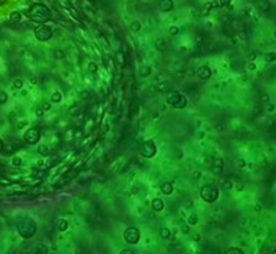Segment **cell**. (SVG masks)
<instances>
[{"mask_svg":"<svg viewBox=\"0 0 276 254\" xmlns=\"http://www.w3.org/2000/svg\"><path fill=\"white\" fill-rule=\"evenodd\" d=\"M26 15L30 18L32 22H36V23H46L48 20L51 19V12L50 10L44 6V4H39V3H35L32 6L26 10Z\"/></svg>","mask_w":276,"mask_h":254,"instance_id":"cell-1","label":"cell"},{"mask_svg":"<svg viewBox=\"0 0 276 254\" xmlns=\"http://www.w3.org/2000/svg\"><path fill=\"white\" fill-rule=\"evenodd\" d=\"M16 230H18L20 237L26 238V239H30L36 233V223L30 216H22L16 222Z\"/></svg>","mask_w":276,"mask_h":254,"instance_id":"cell-2","label":"cell"},{"mask_svg":"<svg viewBox=\"0 0 276 254\" xmlns=\"http://www.w3.org/2000/svg\"><path fill=\"white\" fill-rule=\"evenodd\" d=\"M166 102L177 109H183L187 105V100L183 94L175 90H168L166 93Z\"/></svg>","mask_w":276,"mask_h":254,"instance_id":"cell-3","label":"cell"},{"mask_svg":"<svg viewBox=\"0 0 276 254\" xmlns=\"http://www.w3.org/2000/svg\"><path fill=\"white\" fill-rule=\"evenodd\" d=\"M200 195L206 203H213V202H216L218 199L220 191H218V188L214 184H205L202 185Z\"/></svg>","mask_w":276,"mask_h":254,"instance_id":"cell-4","label":"cell"},{"mask_svg":"<svg viewBox=\"0 0 276 254\" xmlns=\"http://www.w3.org/2000/svg\"><path fill=\"white\" fill-rule=\"evenodd\" d=\"M34 34H35V38L38 40H40V42H47V40L51 39V36H53V28L50 26H47V24L40 23L39 26L35 27Z\"/></svg>","mask_w":276,"mask_h":254,"instance_id":"cell-5","label":"cell"},{"mask_svg":"<svg viewBox=\"0 0 276 254\" xmlns=\"http://www.w3.org/2000/svg\"><path fill=\"white\" fill-rule=\"evenodd\" d=\"M124 241L129 245H136L137 242L140 241V230L135 227V226H131V227H127L124 230Z\"/></svg>","mask_w":276,"mask_h":254,"instance_id":"cell-6","label":"cell"},{"mask_svg":"<svg viewBox=\"0 0 276 254\" xmlns=\"http://www.w3.org/2000/svg\"><path fill=\"white\" fill-rule=\"evenodd\" d=\"M40 137H42V132H40L39 128H30V129H27V131L24 132L23 139H24V141H26L27 144L34 145V144H36L40 140Z\"/></svg>","mask_w":276,"mask_h":254,"instance_id":"cell-7","label":"cell"},{"mask_svg":"<svg viewBox=\"0 0 276 254\" xmlns=\"http://www.w3.org/2000/svg\"><path fill=\"white\" fill-rule=\"evenodd\" d=\"M140 153L143 157H147V159H151L156 155V145L154 143L152 140H148V141H144L141 143L140 145Z\"/></svg>","mask_w":276,"mask_h":254,"instance_id":"cell-8","label":"cell"},{"mask_svg":"<svg viewBox=\"0 0 276 254\" xmlns=\"http://www.w3.org/2000/svg\"><path fill=\"white\" fill-rule=\"evenodd\" d=\"M196 73H197L198 78H201V79H209L210 77H212V69L209 66H201Z\"/></svg>","mask_w":276,"mask_h":254,"instance_id":"cell-9","label":"cell"},{"mask_svg":"<svg viewBox=\"0 0 276 254\" xmlns=\"http://www.w3.org/2000/svg\"><path fill=\"white\" fill-rule=\"evenodd\" d=\"M151 207L154 211H162L164 208V202L160 199V198H155L152 202H151Z\"/></svg>","mask_w":276,"mask_h":254,"instance_id":"cell-10","label":"cell"},{"mask_svg":"<svg viewBox=\"0 0 276 254\" xmlns=\"http://www.w3.org/2000/svg\"><path fill=\"white\" fill-rule=\"evenodd\" d=\"M159 7H160V10L163 12H168V11L172 10L174 3H172V0H160Z\"/></svg>","mask_w":276,"mask_h":254,"instance_id":"cell-11","label":"cell"},{"mask_svg":"<svg viewBox=\"0 0 276 254\" xmlns=\"http://www.w3.org/2000/svg\"><path fill=\"white\" fill-rule=\"evenodd\" d=\"M257 8L261 12H268L269 8H271L269 0H257Z\"/></svg>","mask_w":276,"mask_h":254,"instance_id":"cell-12","label":"cell"},{"mask_svg":"<svg viewBox=\"0 0 276 254\" xmlns=\"http://www.w3.org/2000/svg\"><path fill=\"white\" fill-rule=\"evenodd\" d=\"M160 189L164 195H171L172 191H174V185L171 183H163L160 185Z\"/></svg>","mask_w":276,"mask_h":254,"instance_id":"cell-13","label":"cell"},{"mask_svg":"<svg viewBox=\"0 0 276 254\" xmlns=\"http://www.w3.org/2000/svg\"><path fill=\"white\" fill-rule=\"evenodd\" d=\"M36 151H38L39 155L43 156V157H46V156L50 155V149H48V147H47V145H44V144H40Z\"/></svg>","mask_w":276,"mask_h":254,"instance_id":"cell-14","label":"cell"},{"mask_svg":"<svg viewBox=\"0 0 276 254\" xmlns=\"http://www.w3.org/2000/svg\"><path fill=\"white\" fill-rule=\"evenodd\" d=\"M57 229H58V231H61V233L66 231V230L69 229V222L66 219H61L58 222V225H57Z\"/></svg>","mask_w":276,"mask_h":254,"instance_id":"cell-15","label":"cell"},{"mask_svg":"<svg viewBox=\"0 0 276 254\" xmlns=\"http://www.w3.org/2000/svg\"><path fill=\"white\" fill-rule=\"evenodd\" d=\"M264 59H265V62H267V63H272V62H275V60H276V51H268V52L265 54Z\"/></svg>","mask_w":276,"mask_h":254,"instance_id":"cell-16","label":"cell"},{"mask_svg":"<svg viewBox=\"0 0 276 254\" xmlns=\"http://www.w3.org/2000/svg\"><path fill=\"white\" fill-rule=\"evenodd\" d=\"M187 223L190 225V226H196L197 223H198V216H197V214L196 212H191L189 215V218H187Z\"/></svg>","mask_w":276,"mask_h":254,"instance_id":"cell-17","label":"cell"},{"mask_svg":"<svg viewBox=\"0 0 276 254\" xmlns=\"http://www.w3.org/2000/svg\"><path fill=\"white\" fill-rule=\"evenodd\" d=\"M20 19H22V14L18 12V11L12 12V14L10 15V20L12 23H18V22H20Z\"/></svg>","mask_w":276,"mask_h":254,"instance_id":"cell-18","label":"cell"},{"mask_svg":"<svg viewBox=\"0 0 276 254\" xmlns=\"http://www.w3.org/2000/svg\"><path fill=\"white\" fill-rule=\"evenodd\" d=\"M35 253H38V254H47L48 253V247L46 245H43V243H39L38 246H36V249H35Z\"/></svg>","mask_w":276,"mask_h":254,"instance_id":"cell-19","label":"cell"},{"mask_svg":"<svg viewBox=\"0 0 276 254\" xmlns=\"http://www.w3.org/2000/svg\"><path fill=\"white\" fill-rule=\"evenodd\" d=\"M61 100H62V94H61L59 91L53 93L51 97H50V101H51V102H54V104H58V102H61Z\"/></svg>","mask_w":276,"mask_h":254,"instance_id":"cell-20","label":"cell"},{"mask_svg":"<svg viewBox=\"0 0 276 254\" xmlns=\"http://www.w3.org/2000/svg\"><path fill=\"white\" fill-rule=\"evenodd\" d=\"M151 74V67L150 66H141L140 67V75L141 77H148Z\"/></svg>","mask_w":276,"mask_h":254,"instance_id":"cell-21","label":"cell"},{"mask_svg":"<svg viewBox=\"0 0 276 254\" xmlns=\"http://www.w3.org/2000/svg\"><path fill=\"white\" fill-rule=\"evenodd\" d=\"M170 235H171V231H170V229L163 227V229L160 230V237L163 238V239H168Z\"/></svg>","mask_w":276,"mask_h":254,"instance_id":"cell-22","label":"cell"},{"mask_svg":"<svg viewBox=\"0 0 276 254\" xmlns=\"http://www.w3.org/2000/svg\"><path fill=\"white\" fill-rule=\"evenodd\" d=\"M158 89H159V91L167 93V91H168V89H170V83H168V82H160V83H159V86H158Z\"/></svg>","mask_w":276,"mask_h":254,"instance_id":"cell-23","label":"cell"},{"mask_svg":"<svg viewBox=\"0 0 276 254\" xmlns=\"http://www.w3.org/2000/svg\"><path fill=\"white\" fill-rule=\"evenodd\" d=\"M225 254H244V252L238 247H230V249L226 250Z\"/></svg>","mask_w":276,"mask_h":254,"instance_id":"cell-24","label":"cell"},{"mask_svg":"<svg viewBox=\"0 0 276 254\" xmlns=\"http://www.w3.org/2000/svg\"><path fill=\"white\" fill-rule=\"evenodd\" d=\"M12 86H14V89H22V87H23V81L20 79V78L14 79V83H12Z\"/></svg>","mask_w":276,"mask_h":254,"instance_id":"cell-25","label":"cell"},{"mask_svg":"<svg viewBox=\"0 0 276 254\" xmlns=\"http://www.w3.org/2000/svg\"><path fill=\"white\" fill-rule=\"evenodd\" d=\"M140 28H141V24H140V22H132V24H131V30H132L133 32L140 31Z\"/></svg>","mask_w":276,"mask_h":254,"instance_id":"cell-26","label":"cell"},{"mask_svg":"<svg viewBox=\"0 0 276 254\" xmlns=\"http://www.w3.org/2000/svg\"><path fill=\"white\" fill-rule=\"evenodd\" d=\"M88 71H89V73H96V71H97V63L89 62V63H88Z\"/></svg>","mask_w":276,"mask_h":254,"instance_id":"cell-27","label":"cell"},{"mask_svg":"<svg viewBox=\"0 0 276 254\" xmlns=\"http://www.w3.org/2000/svg\"><path fill=\"white\" fill-rule=\"evenodd\" d=\"M212 3H208V4H205V7H204V10H202V15L204 16H206V15H209V12H210V10H212Z\"/></svg>","mask_w":276,"mask_h":254,"instance_id":"cell-28","label":"cell"},{"mask_svg":"<svg viewBox=\"0 0 276 254\" xmlns=\"http://www.w3.org/2000/svg\"><path fill=\"white\" fill-rule=\"evenodd\" d=\"M11 164L15 165V167H20V165H22V159H20V157H18V156H15L14 159L11 160Z\"/></svg>","mask_w":276,"mask_h":254,"instance_id":"cell-29","label":"cell"},{"mask_svg":"<svg viewBox=\"0 0 276 254\" xmlns=\"http://www.w3.org/2000/svg\"><path fill=\"white\" fill-rule=\"evenodd\" d=\"M265 109H267V112H268V113H274V112L276 110V105H275V104H271V102H267Z\"/></svg>","mask_w":276,"mask_h":254,"instance_id":"cell-30","label":"cell"},{"mask_svg":"<svg viewBox=\"0 0 276 254\" xmlns=\"http://www.w3.org/2000/svg\"><path fill=\"white\" fill-rule=\"evenodd\" d=\"M7 100H8L7 93H6V91H2V90H0V104H6V102H7Z\"/></svg>","mask_w":276,"mask_h":254,"instance_id":"cell-31","label":"cell"},{"mask_svg":"<svg viewBox=\"0 0 276 254\" xmlns=\"http://www.w3.org/2000/svg\"><path fill=\"white\" fill-rule=\"evenodd\" d=\"M233 181L232 180H224V188L225 189H232L233 188Z\"/></svg>","mask_w":276,"mask_h":254,"instance_id":"cell-32","label":"cell"},{"mask_svg":"<svg viewBox=\"0 0 276 254\" xmlns=\"http://www.w3.org/2000/svg\"><path fill=\"white\" fill-rule=\"evenodd\" d=\"M181 231L183 233V234H189L190 233V225L187 223V225H182L181 226Z\"/></svg>","mask_w":276,"mask_h":254,"instance_id":"cell-33","label":"cell"},{"mask_svg":"<svg viewBox=\"0 0 276 254\" xmlns=\"http://www.w3.org/2000/svg\"><path fill=\"white\" fill-rule=\"evenodd\" d=\"M89 96H90V93H89L88 90L80 91V98H81V100H88V98H89Z\"/></svg>","mask_w":276,"mask_h":254,"instance_id":"cell-34","label":"cell"},{"mask_svg":"<svg viewBox=\"0 0 276 254\" xmlns=\"http://www.w3.org/2000/svg\"><path fill=\"white\" fill-rule=\"evenodd\" d=\"M168 32H170V35H178V32H179V28L175 27V26H172V27H170Z\"/></svg>","mask_w":276,"mask_h":254,"instance_id":"cell-35","label":"cell"},{"mask_svg":"<svg viewBox=\"0 0 276 254\" xmlns=\"http://www.w3.org/2000/svg\"><path fill=\"white\" fill-rule=\"evenodd\" d=\"M54 56H55L57 59L63 58V51H62V50H55V51H54Z\"/></svg>","mask_w":276,"mask_h":254,"instance_id":"cell-36","label":"cell"},{"mask_svg":"<svg viewBox=\"0 0 276 254\" xmlns=\"http://www.w3.org/2000/svg\"><path fill=\"white\" fill-rule=\"evenodd\" d=\"M116 58H117V60L120 62V65H124V55H123V52H121V51L117 52V56H116Z\"/></svg>","mask_w":276,"mask_h":254,"instance_id":"cell-37","label":"cell"},{"mask_svg":"<svg viewBox=\"0 0 276 254\" xmlns=\"http://www.w3.org/2000/svg\"><path fill=\"white\" fill-rule=\"evenodd\" d=\"M214 165H217V167H222V165H224V160L218 157V159L214 160Z\"/></svg>","mask_w":276,"mask_h":254,"instance_id":"cell-38","label":"cell"},{"mask_svg":"<svg viewBox=\"0 0 276 254\" xmlns=\"http://www.w3.org/2000/svg\"><path fill=\"white\" fill-rule=\"evenodd\" d=\"M261 102H264V104H267V102H269V96L268 94H261Z\"/></svg>","mask_w":276,"mask_h":254,"instance_id":"cell-39","label":"cell"},{"mask_svg":"<svg viewBox=\"0 0 276 254\" xmlns=\"http://www.w3.org/2000/svg\"><path fill=\"white\" fill-rule=\"evenodd\" d=\"M175 156L178 157V159H182V157H183V152H182V149H175Z\"/></svg>","mask_w":276,"mask_h":254,"instance_id":"cell-40","label":"cell"},{"mask_svg":"<svg viewBox=\"0 0 276 254\" xmlns=\"http://www.w3.org/2000/svg\"><path fill=\"white\" fill-rule=\"evenodd\" d=\"M213 171H214V173L220 175V173H222V167H217V165H214V167H213Z\"/></svg>","mask_w":276,"mask_h":254,"instance_id":"cell-41","label":"cell"},{"mask_svg":"<svg viewBox=\"0 0 276 254\" xmlns=\"http://www.w3.org/2000/svg\"><path fill=\"white\" fill-rule=\"evenodd\" d=\"M248 70H251V71L256 70V63H255V62H249L248 63Z\"/></svg>","mask_w":276,"mask_h":254,"instance_id":"cell-42","label":"cell"},{"mask_svg":"<svg viewBox=\"0 0 276 254\" xmlns=\"http://www.w3.org/2000/svg\"><path fill=\"white\" fill-rule=\"evenodd\" d=\"M120 254H135L133 250H129V249H125V250H121Z\"/></svg>","mask_w":276,"mask_h":254,"instance_id":"cell-43","label":"cell"},{"mask_svg":"<svg viewBox=\"0 0 276 254\" xmlns=\"http://www.w3.org/2000/svg\"><path fill=\"white\" fill-rule=\"evenodd\" d=\"M6 149H7L8 153H12V152H14V145H12V144H8L7 147H6Z\"/></svg>","mask_w":276,"mask_h":254,"instance_id":"cell-44","label":"cell"},{"mask_svg":"<svg viewBox=\"0 0 276 254\" xmlns=\"http://www.w3.org/2000/svg\"><path fill=\"white\" fill-rule=\"evenodd\" d=\"M193 239H194V241H196V242H198V241H200V239H201V235H200V234H198V233H196V234H193Z\"/></svg>","mask_w":276,"mask_h":254,"instance_id":"cell-45","label":"cell"},{"mask_svg":"<svg viewBox=\"0 0 276 254\" xmlns=\"http://www.w3.org/2000/svg\"><path fill=\"white\" fill-rule=\"evenodd\" d=\"M50 109V104L48 102H44L43 105H42V110H48Z\"/></svg>","mask_w":276,"mask_h":254,"instance_id":"cell-46","label":"cell"},{"mask_svg":"<svg viewBox=\"0 0 276 254\" xmlns=\"http://www.w3.org/2000/svg\"><path fill=\"white\" fill-rule=\"evenodd\" d=\"M163 43H164V40L162 39V38L156 40V44H158V47H163Z\"/></svg>","mask_w":276,"mask_h":254,"instance_id":"cell-47","label":"cell"},{"mask_svg":"<svg viewBox=\"0 0 276 254\" xmlns=\"http://www.w3.org/2000/svg\"><path fill=\"white\" fill-rule=\"evenodd\" d=\"M248 58H249V60H251V62H253V60H255V59H256V54H255V52H251V54H249V56H248Z\"/></svg>","mask_w":276,"mask_h":254,"instance_id":"cell-48","label":"cell"},{"mask_svg":"<svg viewBox=\"0 0 276 254\" xmlns=\"http://www.w3.org/2000/svg\"><path fill=\"white\" fill-rule=\"evenodd\" d=\"M245 165H246V164H245V161H244V160H241V159L238 160V167H240V168H244Z\"/></svg>","mask_w":276,"mask_h":254,"instance_id":"cell-49","label":"cell"},{"mask_svg":"<svg viewBox=\"0 0 276 254\" xmlns=\"http://www.w3.org/2000/svg\"><path fill=\"white\" fill-rule=\"evenodd\" d=\"M35 113H36V116H38V117L43 116V110H42V108H40V109H38V110H36Z\"/></svg>","mask_w":276,"mask_h":254,"instance_id":"cell-50","label":"cell"},{"mask_svg":"<svg viewBox=\"0 0 276 254\" xmlns=\"http://www.w3.org/2000/svg\"><path fill=\"white\" fill-rule=\"evenodd\" d=\"M200 176H201V172H200V171H196V172H194V177H196V179H198Z\"/></svg>","mask_w":276,"mask_h":254,"instance_id":"cell-51","label":"cell"},{"mask_svg":"<svg viewBox=\"0 0 276 254\" xmlns=\"http://www.w3.org/2000/svg\"><path fill=\"white\" fill-rule=\"evenodd\" d=\"M3 148H4V144H3V140L0 139V153H2V151H3Z\"/></svg>","mask_w":276,"mask_h":254,"instance_id":"cell-52","label":"cell"},{"mask_svg":"<svg viewBox=\"0 0 276 254\" xmlns=\"http://www.w3.org/2000/svg\"><path fill=\"white\" fill-rule=\"evenodd\" d=\"M204 136H205V133H204V132H201V133H198V137H200V139H201V137H204Z\"/></svg>","mask_w":276,"mask_h":254,"instance_id":"cell-53","label":"cell"},{"mask_svg":"<svg viewBox=\"0 0 276 254\" xmlns=\"http://www.w3.org/2000/svg\"><path fill=\"white\" fill-rule=\"evenodd\" d=\"M242 188H244V187H242V185H241V184H238V187H237V189H240V191H241V189H242Z\"/></svg>","mask_w":276,"mask_h":254,"instance_id":"cell-54","label":"cell"},{"mask_svg":"<svg viewBox=\"0 0 276 254\" xmlns=\"http://www.w3.org/2000/svg\"><path fill=\"white\" fill-rule=\"evenodd\" d=\"M274 38H275V39H276V30H275V31H274Z\"/></svg>","mask_w":276,"mask_h":254,"instance_id":"cell-55","label":"cell"}]
</instances>
